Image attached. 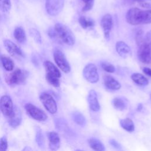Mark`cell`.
<instances>
[{
    "label": "cell",
    "mask_w": 151,
    "mask_h": 151,
    "mask_svg": "<svg viewBox=\"0 0 151 151\" xmlns=\"http://www.w3.org/2000/svg\"><path fill=\"white\" fill-rule=\"evenodd\" d=\"M88 144L90 147L97 151H103L105 150V147L103 143L97 139L90 138L88 140Z\"/></svg>",
    "instance_id": "cell-22"
},
{
    "label": "cell",
    "mask_w": 151,
    "mask_h": 151,
    "mask_svg": "<svg viewBox=\"0 0 151 151\" xmlns=\"http://www.w3.org/2000/svg\"><path fill=\"white\" fill-rule=\"evenodd\" d=\"M53 55L54 60L57 66L64 73H69L71 70V67L63 51L60 49H55L54 51Z\"/></svg>",
    "instance_id": "cell-7"
},
{
    "label": "cell",
    "mask_w": 151,
    "mask_h": 151,
    "mask_svg": "<svg viewBox=\"0 0 151 151\" xmlns=\"http://www.w3.org/2000/svg\"><path fill=\"white\" fill-rule=\"evenodd\" d=\"M101 65L103 69L108 73H112L115 71V68L114 65L107 62H102L101 63Z\"/></svg>",
    "instance_id": "cell-31"
},
{
    "label": "cell",
    "mask_w": 151,
    "mask_h": 151,
    "mask_svg": "<svg viewBox=\"0 0 151 151\" xmlns=\"http://www.w3.org/2000/svg\"><path fill=\"white\" fill-rule=\"evenodd\" d=\"M135 1H137V0H135Z\"/></svg>",
    "instance_id": "cell-40"
},
{
    "label": "cell",
    "mask_w": 151,
    "mask_h": 151,
    "mask_svg": "<svg viewBox=\"0 0 151 151\" xmlns=\"http://www.w3.org/2000/svg\"><path fill=\"white\" fill-rule=\"evenodd\" d=\"M122 127L129 132H132L134 130V125L133 121L129 118H125L120 120Z\"/></svg>",
    "instance_id": "cell-23"
},
{
    "label": "cell",
    "mask_w": 151,
    "mask_h": 151,
    "mask_svg": "<svg viewBox=\"0 0 151 151\" xmlns=\"http://www.w3.org/2000/svg\"><path fill=\"white\" fill-rule=\"evenodd\" d=\"M28 72L18 68L6 77V82L10 86H15L24 83L28 77Z\"/></svg>",
    "instance_id": "cell-4"
},
{
    "label": "cell",
    "mask_w": 151,
    "mask_h": 151,
    "mask_svg": "<svg viewBox=\"0 0 151 151\" xmlns=\"http://www.w3.org/2000/svg\"><path fill=\"white\" fill-rule=\"evenodd\" d=\"M79 23L81 27L84 29L91 28L94 27L95 24L94 21L93 19L86 18L84 16H81L79 18Z\"/></svg>",
    "instance_id": "cell-25"
},
{
    "label": "cell",
    "mask_w": 151,
    "mask_h": 151,
    "mask_svg": "<svg viewBox=\"0 0 151 151\" xmlns=\"http://www.w3.org/2000/svg\"><path fill=\"white\" fill-rule=\"evenodd\" d=\"M103 80L105 87L108 89L117 90L121 87L120 83L110 75H104L103 77Z\"/></svg>",
    "instance_id": "cell-17"
},
{
    "label": "cell",
    "mask_w": 151,
    "mask_h": 151,
    "mask_svg": "<svg viewBox=\"0 0 151 151\" xmlns=\"http://www.w3.org/2000/svg\"><path fill=\"white\" fill-rule=\"evenodd\" d=\"M47 137L50 149L52 150H57L60 146V138L58 134L55 132H49L47 133Z\"/></svg>",
    "instance_id": "cell-16"
},
{
    "label": "cell",
    "mask_w": 151,
    "mask_h": 151,
    "mask_svg": "<svg viewBox=\"0 0 151 151\" xmlns=\"http://www.w3.org/2000/svg\"><path fill=\"white\" fill-rule=\"evenodd\" d=\"M29 34L34 38V40L39 44L42 42V38L40 32L35 28H30L29 29Z\"/></svg>",
    "instance_id": "cell-29"
},
{
    "label": "cell",
    "mask_w": 151,
    "mask_h": 151,
    "mask_svg": "<svg viewBox=\"0 0 151 151\" xmlns=\"http://www.w3.org/2000/svg\"><path fill=\"white\" fill-rule=\"evenodd\" d=\"M14 36L15 40L19 43H24L27 37L25 30L22 27H17L14 31Z\"/></svg>",
    "instance_id": "cell-20"
},
{
    "label": "cell",
    "mask_w": 151,
    "mask_h": 151,
    "mask_svg": "<svg viewBox=\"0 0 151 151\" xmlns=\"http://www.w3.org/2000/svg\"><path fill=\"white\" fill-rule=\"evenodd\" d=\"M131 78L136 84L140 86H145L148 84V80L142 74L133 73L131 76Z\"/></svg>",
    "instance_id": "cell-21"
},
{
    "label": "cell",
    "mask_w": 151,
    "mask_h": 151,
    "mask_svg": "<svg viewBox=\"0 0 151 151\" xmlns=\"http://www.w3.org/2000/svg\"><path fill=\"white\" fill-rule=\"evenodd\" d=\"M116 49L118 54L123 58H127L132 55L130 47L124 41H117L116 44Z\"/></svg>",
    "instance_id": "cell-15"
},
{
    "label": "cell",
    "mask_w": 151,
    "mask_h": 151,
    "mask_svg": "<svg viewBox=\"0 0 151 151\" xmlns=\"http://www.w3.org/2000/svg\"><path fill=\"white\" fill-rule=\"evenodd\" d=\"M44 65L46 71L45 78L49 84L55 87L60 85L59 78L61 77V73L58 68L50 61H45Z\"/></svg>",
    "instance_id": "cell-2"
},
{
    "label": "cell",
    "mask_w": 151,
    "mask_h": 151,
    "mask_svg": "<svg viewBox=\"0 0 151 151\" xmlns=\"http://www.w3.org/2000/svg\"><path fill=\"white\" fill-rule=\"evenodd\" d=\"M137 1L142 7L147 9L151 8V0H137Z\"/></svg>",
    "instance_id": "cell-34"
},
{
    "label": "cell",
    "mask_w": 151,
    "mask_h": 151,
    "mask_svg": "<svg viewBox=\"0 0 151 151\" xmlns=\"http://www.w3.org/2000/svg\"><path fill=\"white\" fill-rule=\"evenodd\" d=\"M0 61L5 70L8 71H12L14 68V63L13 60L8 55H0Z\"/></svg>",
    "instance_id": "cell-19"
},
{
    "label": "cell",
    "mask_w": 151,
    "mask_h": 151,
    "mask_svg": "<svg viewBox=\"0 0 151 151\" xmlns=\"http://www.w3.org/2000/svg\"><path fill=\"white\" fill-rule=\"evenodd\" d=\"M113 104L115 109L119 110H123L126 107L124 101L120 97L114 98L113 100Z\"/></svg>",
    "instance_id": "cell-26"
},
{
    "label": "cell",
    "mask_w": 151,
    "mask_h": 151,
    "mask_svg": "<svg viewBox=\"0 0 151 151\" xmlns=\"http://www.w3.org/2000/svg\"><path fill=\"white\" fill-rule=\"evenodd\" d=\"M83 74L86 80L91 83H97L99 80L97 67L93 63L87 64L83 70Z\"/></svg>",
    "instance_id": "cell-10"
},
{
    "label": "cell",
    "mask_w": 151,
    "mask_h": 151,
    "mask_svg": "<svg viewBox=\"0 0 151 151\" xmlns=\"http://www.w3.org/2000/svg\"><path fill=\"white\" fill-rule=\"evenodd\" d=\"M134 39L138 46L144 42L143 31L142 29L137 28L134 30Z\"/></svg>",
    "instance_id": "cell-27"
},
{
    "label": "cell",
    "mask_w": 151,
    "mask_h": 151,
    "mask_svg": "<svg viewBox=\"0 0 151 151\" xmlns=\"http://www.w3.org/2000/svg\"><path fill=\"white\" fill-rule=\"evenodd\" d=\"M109 143H110V144L113 147H114L115 149H119V150L122 149V146H121V145H120V143H119L117 141H116V140H114V139H111V140H110Z\"/></svg>",
    "instance_id": "cell-35"
},
{
    "label": "cell",
    "mask_w": 151,
    "mask_h": 151,
    "mask_svg": "<svg viewBox=\"0 0 151 151\" xmlns=\"http://www.w3.org/2000/svg\"><path fill=\"white\" fill-rule=\"evenodd\" d=\"M40 100L46 110L51 114H55L57 111V105L52 96L47 92L42 93Z\"/></svg>",
    "instance_id": "cell-9"
},
{
    "label": "cell",
    "mask_w": 151,
    "mask_h": 151,
    "mask_svg": "<svg viewBox=\"0 0 151 151\" xmlns=\"http://www.w3.org/2000/svg\"><path fill=\"white\" fill-rule=\"evenodd\" d=\"M21 121H22L21 113L19 109H18L17 107H15V113L14 115L11 118L8 119L9 125L13 128H16L20 125Z\"/></svg>",
    "instance_id": "cell-18"
},
{
    "label": "cell",
    "mask_w": 151,
    "mask_h": 151,
    "mask_svg": "<svg viewBox=\"0 0 151 151\" xmlns=\"http://www.w3.org/2000/svg\"><path fill=\"white\" fill-rule=\"evenodd\" d=\"M113 25L112 17L109 14H105L101 19V26L104 32V35L106 39H109L110 33Z\"/></svg>",
    "instance_id": "cell-13"
},
{
    "label": "cell",
    "mask_w": 151,
    "mask_h": 151,
    "mask_svg": "<svg viewBox=\"0 0 151 151\" xmlns=\"http://www.w3.org/2000/svg\"><path fill=\"white\" fill-rule=\"evenodd\" d=\"M137 57L142 63H150L151 62V45L144 42L139 45Z\"/></svg>",
    "instance_id": "cell-11"
},
{
    "label": "cell",
    "mask_w": 151,
    "mask_h": 151,
    "mask_svg": "<svg viewBox=\"0 0 151 151\" xmlns=\"http://www.w3.org/2000/svg\"><path fill=\"white\" fill-rule=\"evenodd\" d=\"M4 45L7 51L13 57L20 58L24 57V54L21 49L18 47L14 42L9 40H5Z\"/></svg>",
    "instance_id": "cell-12"
},
{
    "label": "cell",
    "mask_w": 151,
    "mask_h": 151,
    "mask_svg": "<svg viewBox=\"0 0 151 151\" xmlns=\"http://www.w3.org/2000/svg\"><path fill=\"white\" fill-rule=\"evenodd\" d=\"M25 109L27 114L34 120L43 122L45 121L48 118L47 114L43 110L31 103L26 104Z\"/></svg>",
    "instance_id": "cell-8"
},
{
    "label": "cell",
    "mask_w": 151,
    "mask_h": 151,
    "mask_svg": "<svg viewBox=\"0 0 151 151\" xmlns=\"http://www.w3.org/2000/svg\"><path fill=\"white\" fill-rule=\"evenodd\" d=\"M0 110L7 120L14 115L15 107L11 98L9 96L4 95L1 97L0 99Z\"/></svg>",
    "instance_id": "cell-5"
},
{
    "label": "cell",
    "mask_w": 151,
    "mask_h": 151,
    "mask_svg": "<svg viewBox=\"0 0 151 151\" xmlns=\"http://www.w3.org/2000/svg\"><path fill=\"white\" fill-rule=\"evenodd\" d=\"M64 6V0H46L45 10L51 16L58 15L63 10Z\"/></svg>",
    "instance_id": "cell-6"
},
{
    "label": "cell",
    "mask_w": 151,
    "mask_h": 151,
    "mask_svg": "<svg viewBox=\"0 0 151 151\" xmlns=\"http://www.w3.org/2000/svg\"><path fill=\"white\" fill-rule=\"evenodd\" d=\"M81 1L84 3V5L82 9L83 12L88 11L93 8L94 0H81Z\"/></svg>",
    "instance_id": "cell-32"
},
{
    "label": "cell",
    "mask_w": 151,
    "mask_h": 151,
    "mask_svg": "<svg viewBox=\"0 0 151 151\" xmlns=\"http://www.w3.org/2000/svg\"><path fill=\"white\" fill-rule=\"evenodd\" d=\"M47 32H48V35H49V37L50 38H54L57 37L56 32H55V31L54 29V28H49Z\"/></svg>",
    "instance_id": "cell-37"
},
{
    "label": "cell",
    "mask_w": 151,
    "mask_h": 151,
    "mask_svg": "<svg viewBox=\"0 0 151 151\" xmlns=\"http://www.w3.org/2000/svg\"><path fill=\"white\" fill-rule=\"evenodd\" d=\"M36 142L40 147H42L44 146V137L43 135L41 133V130L40 129L37 128L36 131V137H35Z\"/></svg>",
    "instance_id": "cell-30"
},
{
    "label": "cell",
    "mask_w": 151,
    "mask_h": 151,
    "mask_svg": "<svg viewBox=\"0 0 151 151\" xmlns=\"http://www.w3.org/2000/svg\"><path fill=\"white\" fill-rule=\"evenodd\" d=\"M11 0H0V9L3 12H8L11 8Z\"/></svg>",
    "instance_id": "cell-28"
},
{
    "label": "cell",
    "mask_w": 151,
    "mask_h": 151,
    "mask_svg": "<svg viewBox=\"0 0 151 151\" xmlns=\"http://www.w3.org/2000/svg\"><path fill=\"white\" fill-rule=\"evenodd\" d=\"M144 42L151 45V30L148 31L144 36Z\"/></svg>",
    "instance_id": "cell-36"
},
{
    "label": "cell",
    "mask_w": 151,
    "mask_h": 151,
    "mask_svg": "<svg viewBox=\"0 0 151 151\" xmlns=\"http://www.w3.org/2000/svg\"><path fill=\"white\" fill-rule=\"evenodd\" d=\"M87 101L90 109L92 111H98L100 109V106L97 99V94L94 90H91L88 92Z\"/></svg>",
    "instance_id": "cell-14"
},
{
    "label": "cell",
    "mask_w": 151,
    "mask_h": 151,
    "mask_svg": "<svg viewBox=\"0 0 151 151\" xmlns=\"http://www.w3.org/2000/svg\"><path fill=\"white\" fill-rule=\"evenodd\" d=\"M127 22L132 25L151 23V9L141 10L137 8L129 9L126 15Z\"/></svg>",
    "instance_id": "cell-1"
},
{
    "label": "cell",
    "mask_w": 151,
    "mask_h": 151,
    "mask_svg": "<svg viewBox=\"0 0 151 151\" xmlns=\"http://www.w3.org/2000/svg\"><path fill=\"white\" fill-rule=\"evenodd\" d=\"M144 73L150 77H151V69L148 67H144L143 69Z\"/></svg>",
    "instance_id": "cell-38"
},
{
    "label": "cell",
    "mask_w": 151,
    "mask_h": 151,
    "mask_svg": "<svg viewBox=\"0 0 151 151\" xmlns=\"http://www.w3.org/2000/svg\"><path fill=\"white\" fill-rule=\"evenodd\" d=\"M8 147V141L6 136H3L0 138V150L5 151Z\"/></svg>",
    "instance_id": "cell-33"
},
{
    "label": "cell",
    "mask_w": 151,
    "mask_h": 151,
    "mask_svg": "<svg viewBox=\"0 0 151 151\" xmlns=\"http://www.w3.org/2000/svg\"><path fill=\"white\" fill-rule=\"evenodd\" d=\"M72 118L74 122L80 126H84L87 123L85 117L79 111H74L72 114Z\"/></svg>",
    "instance_id": "cell-24"
},
{
    "label": "cell",
    "mask_w": 151,
    "mask_h": 151,
    "mask_svg": "<svg viewBox=\"0 0 151 151\" xmlns=\"http://www.w3.org/2000/svg\"><path fill=\"white\" fill-rule=\"evenodd\" d=\"M54 29L57 36L63 42L68 45H73L75 43L76 38L74 34L71 29L63 24L58 22L54 26Z\"/></svg>",
    "instance_id": "cell-3"
},
{
    "label": "cell",
    "mask_w": 151,
    "mask_h": 151,
    "mask_svg": "<svg viewBox=\"0 0 151 151\" xmlns=\"http://www.w3.org/2000/svg\"><path fill=\"white\" fill-rule=\"evenodd\" d=\"M143 108V105L142 104H139L137 107V111H140Z\"/></svg>",
    "instance_id": "cell-39"
}]
</instances>
